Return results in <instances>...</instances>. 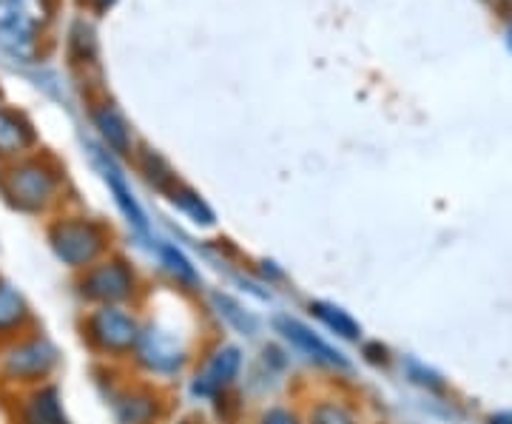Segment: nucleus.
Instances as JSON below:
<instances>
[{"label":"nucleus","instance_id":"obj_1","mask_svg":"<svg viewBox=\"0 0 512 424\" xmlns=\"http://www.w3.org/2000/svg\"><path fill=\"white\" fill-rule=\"evenodd\" d=\"M171 294V291H168ZM183 296L171 294L165 308L157 291H151L148 302L143 305V333L134 348V356L128 362V370L146 382H154L165 390H180L185 373L191 370L202 339L211 333L205 316H202L197 302H188L185 311H177Z\"/></svg>","mask_w":512,"mask_h":424},{"label":"nucleus","instance_id":"obj_2","mask_svg":"<svg viewBox=\"0 0 512 424\" xmlns=\"http://www.w3.org/2000/svg\"><path fill=\"white\" fill-rule=\"evenodd\" d=\"M248 359H251L248 345L211 331L202 339L197 359H194V365L185 373L183 385H180L183 399L202 413L217 399L242 388L245 373H248Z\"/></svg>","mask_w":512,"mask_h":424},{"label":"nucleus","instance_id":"obj_3","mask_svg":"<svg viewBox=\"0 0 512 424\" xmlns=\"http://www.w3.org/2000/svg\"><path fill=\"white\" fill-rule=\"evenodd\" d=\"M94 388L109 410L111 424H165L174 410V390L134 376L128 368L94 365Z\"/></svg>","mask_w":512,"mask_h":424},{"label":"nucleus","instance_id":"obj_4","mask_svg":"<svg viewBox=\"0 0 512 424\" xmlns=\"http://www.w3.org/2000/svg\"><path fill=\"white\" fill-rule=\"evenodd\" d=\"M151 291H154L151 274L123 248L111 251L109 257L72 277V294L80 302V308H100V305L143 308Z\"/></svg>","mask_w":512,"mask_h":424},{"label":"nucleus","instance_id":"obj_5","mask_svg":"<svg viewBox=\"0 0 512 424\" xmlns=\"http://www.w3.org/2000/svg\"><path fill=\"white\" fill-rule=\"evenodd\" d=\"M143 322H146L143 308H128V305L83 308L77 316V339L83 351L94 359V365L128 368L143 333Z\"/></svg>","mask_w":512,"mask_h":424},{"label":"nucleus","instance_id":"obj_6","mask_svg":"<svg viewBox=\"0 0 512 424\" xmlns=\"http://www.w3.org/2000/svg\"><path fill=\"white\" fill-rule=\"evenodd\" d=\"M268 331L276 342H282L291 351L296 365H305L313 373L325 376L328 382H348L356 373V359L350 356L348 348L333 342L302 314L274 311L268 316Z\"/></svg>","mask_w":512,"mask_h":424},{"label":"nucleus","instance_id":"obj_7","mask_svg":"<svg viewBox=\"0 0 512 424\" xmlns=\"http://www.w3.org/2000/svg\"><path fill=\"white\" fill-rule=\"evenodd\" d=\"M46 245L55 262L72 277L117 251V234L109 222L86 211H60L46 225Z\"/></svg>","mask_w":512,"mask_h":424},{"label":"nucleus","instance_id":"obj_8","mask_svg":"<svg viewBox=\"0 0 512 424\" xmlns=\"http://www.w3.org/2000/svg\"><path fill=\"white\" fill-rule=\"evenodd\" d=\"M66 171L46 154H26L0 168V197L12 211L43 217L55 211L63 197Z\"/></svg>","mask_w":512,"mask_h":424},{"label":"nucleus","instance_id":"obj_9","mask_svg":"<svg viewBox=\"0 0 512 424\" xmlns=\"http://www.w3.org/2000/svg\"><path fill=\"white\" fill-rule=\"evenodd\" d=\"M60 370H63V351L40 328L0 345V388L6 393L55 382Z\"/></svg>","mask_w":512,"mask_h":424},{"label":"nucleus","instance_id":"obj_10","mask_svg":"<svg viewBox=\"0 0 512 424\" xmlns=\"http://www.w3.org/2000/svg\"><path fill=\"white\" fill-rule=\"evenodd\" d=\"M200 311L208 322V328L222 336H231L242 345H256L265 339L268 319L256 311L254 302L242 299L225 285H208L205 294L200 296Z\"/></svg>","mask_w":512,"mask_h":424},{"label":"nucleus","instance_id":"obj_11","mask_svg":"<svg viewBox=\"0 0 512 424\" xmlns=\"http://www.w3.org/2000/svg\"><path fill=\"white\" fill-rule=\"evenodd\" d=\"M92 166L94 171L100 174L103 185L109 188L111 203H114V208H117L120 220L126 222L128 231L134 234V240H140L143 245H151V240H154V222H151L146 205H143V200L137 197L134 185H131V180H128L126 168H123V163H120V157H114V154L106 151L100 143H94Z\"/></svg>","mask_w":512,"mask_h":424},{"label":"nucleus","instance_id":"obj_12","mask_svg":"<svg viewBox=\"0 0 512 424\" xmlns=\"http://www.w3.org/2000/svg\"><path fill=\"white\" fill-rule=\"evenodd\" d=\"M293 370H296V359L282 342H276L274 336L259 339L256 353L248 359L242 390L251 402H259V405L279 396H291Z\"/></svg>","mask_w":512,"mask_h":424},{"label":"nucleus","instance_id":"obj_13","mask_svg":"<svg viewBox=\"0 0 512 424\" xmlns=\"http://www.w3.org/2000/svg\"><path fill=\"white\" fill-rule=\"evenodd\" d=\"M148 251L154 259V274L160 277L165 291L191 299V302H200V296L208 288V279H205V271L197 257L185 248L183 242L171 240V237H154Z\"/></svg>","mask_w":512,"mask_h":424},{"label":"nucleus","instance_id":"obj_14","mask_svg":"<svg viewBox=\"0 0 512 424\" xmlns=\"http://www.w3.org/2000/svg\"><path fill=\"white\" fill-rule=\"evenodd\" d=\"M299 405L305 424H367L362 402L345 390V382H328L302 390Z\"/></svg>","mask_w":512,"mask_h":424},{"label":"nucleus","instance_id":"obj_15","mask_svg":"<svg viewBox=\"0 0 512 424\" xmlns=\"http://www.w3.org/2000/svg\"><path fill=\"white\" fill-rule=\"evenodd\" d=\"M9 424H74L66 393L57 382L9 393Z\"/></svg>","mask_w":512,"mask_h":424},{"label":"nucleus","instance_id":"obj_16","mask_svg":"<svg viewBox=\"0 0 512 424\" xmlns=\"http://www.w3.org/2000/svg\"><path fill=\"white\" fill-rule=\"evenodd\" d=\"M305 319H311L319 331L330 336L333 342H339L342 348H359V342L365 339V325L359 322V316L348 311L342 302L325 299V296H311L302 305Z\"/></svg>","mask_w":512,"mask_h":424},{"label":"nucleus","instance_id":"obj_17","mask_svg":"<svg viewBox=\"0 0 512 424\" xmlns=\"http://www.w3.org/2000/svg\"><path fill=\"white\" fill-rule=\"evenodd\" d=\"M92 126L97 129L100 146L111 151L114 157H120V160H131L134 157L137 143H134L131 126H128L126 114L117 109L111 100L92 106Z\"/></svg>","mask_w":512,"mask_h":424},{"label":"nucleus","instance_id":"obj_18","mask_svg":"<svg viewBox=\"0 0 512 424\" xmlns=\"http://www.w3.org/2000/svg\"><path fill=\"white\" fill-rule=\"evenodd\" d=\"M37 316L29 296L15 282L0 279V345L18 339L23 333L35 331Z\"/></svg>","mask_w":512,"mask_h":424},{"label":"nucleus","instance_id":"obj_19","mask_svg":"<svg viewBox=\"0 0 512 424\" xmlns=\"http://www.w3.org/2000/svg\"><path fill=\"white\" fill-rule=\"evenodd\" d=\"M163 197L165 203L171 205V211H174L183 222H188L194 231H214V228L220 225V217H217L214 205L208 203L200 191H197L194 185L185 183V180H180L177 185H171Z\"/></svg>","mask_w":512,"mask_h":424},{"label":"nucleus","instance_id":"obj_20","mask_svg":"<svg viewBox=\"0 0 512 424\" xmlns=\"http://www.w3.org/2000/svg\"><path fill=\"white\" fill-rule=\"evenodd\" d=\"M37 146V131L26 114L0 106V160L15 163Z\"/></svg>","mask_w":512,"mask_h":424},{"label":"nucleus","instance_id":"obj_21","mask_svg":"<svg viewBox=\"0 0 512 424\" xmlns=\"http://www.w3.org/2000/svg\"><path fill=\"white\" fill-rule=\"evenodd\" d=\"M396 368L402 373L404 382L424 396H430V399H447L450 396V379L419 356H413V353L396 356Z\"/></svg>","mask_w":512,"mask_h":424},{"label":"nucleus","instance_id":"obj_22","mask_svg":"<svg viewBox=\"0 0 512 424\" xmlns=\"http://www.w3.org/2000/svg\"><path fill=\"white\" fill-rule=\"evenodd\" d=\"M131 160H134L137 171L143 174V180H146L148 188H154L160 197H163L171 185L180 183V174H177L174 166L165 160L160 151H154V148L137 146V151H134V157H131Z\"/></svg>","mask_w":512,"mask_h":424},{"label":"nucleus","instance_id":"obj_23","mask_svg":"<svg viewBox=\"0 0 512 424\" xmlns=\"http://www.w3.org/2000/svg\"><path fill=\"white\" fill-rule=\"evenodd\" d=\"M245 424H305L299 396H279V399L256 405Z\"/></svg>","mask_w":512,"mask_h":424},{"label":"nucleus","instance_id":"obj_24","mask_svg":"<svg viewBox=\"0 0 512 424\" xmlns=\"http://www.w3.org/2000/svg\"><path fill=\"white\" fill-rule=\"evenodd\" d=\"M248 405H251V399L245 396V390L239 388L234 390V393L217 399L214 405L205 407L202 416L208 419V424H245L248 422V416H251Z\"/></svg>","mask_w":512,"mask_h":424},{"label":"nucleus","instance_id":"obj_25","mask_svg":"<svg viewBox=\"0 0 512 424\" xmlns=\"http://www.w3.org/2000/svg\"><path fill=\"white\" fill-rule=\"evenodd\" d=\"M0 46L20 60H32L35 57V32L15 23L12 18H3L0 20Z\"/></svg>","mask_w":512,"mask_h":424},{"label":"nucleus","instance_id":"obj_26","mask_svg":"<svg viewBox=\"0 0 512 424\" xmlns=\"http://www.w3.org/2000/svg\"><path fill=\"white\" fill-rule=\"evenodd\" d=\"M20 26L37 32L40 26H46L52 20V3L49 0H9V15Z\"/></svg>","mask_w":512,"mask_h":424},{"label":"nucleus","instance_id":"obj_27","mask_svg":"<svg viewBox=\"0 0 512 424\" xmlns=\"http://www.w3.org/2000/svg\"><path fill=\"white\" fill-rule=\"evenodd\" d=\"M248 268H251V274H254L268 291H285L288 285H291V274H288V268L282 265V262H276L271 257H259L251 259L248 262Z\"/></svg>","mask_w":512,"mask_h":424},{"label":"nucleus","instance_id":"obj_28","mask_svg":"<svg viewBox=\"0 0 512 424\" xmlns=\"http://www.w3.org/2000/svg\"><path fill=\"white\" fill-rule=\"evenodd\" d=\"M359 359L362 365L373 370H390L396 365V353L390 351V345H384L382 339H362L359 342Z\"/></svg>","mask_w":512,"mask_h":424},{"label":"nucleus","instance_id":"obj_29","mask_svg":"<svg viewBox=\"0 0 512 424\" xmlns=\"http://www.w3.org/2000/svg\"><path fill=\"white\" fill-rule=\"evenodd\" d=\"M165 424H208V419H205L202 413H197V410H185V413L174 410V416Z\"/></svg>","mask_w":512,"mask_h":424},{"label":"nucleus","instance_id":"obj_30","mask_svg":"<svg viewBox=\"0 0 512 424\" xmlns=\"http://www.w3.org/2000/svg\"><path fill=\"white\" fill-rule=\"evenodd\" d=\"M487 424H512V410H498L487 416Z\"/></svg>","mask_w":512,"mask_h":424},{"label":"nucleus","instance_id":"obj_31","mask_svg":"<svg viewBox=\"0 0 512 424\" xmlns=\"http://www.w3.org/2000/svg\"><path fill=\"white\" fill-rule=\"evenodd\" d=\"M92 3L97 6V9H106V6H111L114 0H92Z\"/></svg>","mask_w":512,"mask_h":424},{"label":"nucleus","instance_id":"obj_32","mask_svg":"<svg viewBox=\"0 0 512 424\" xmlns=\"http://www.w3.org/2000/svg\"><path fill=\"white\" fill-rule=\"evenodd\" d=\"M510 49H512V32H510Z\"/></svg>","mask_w":512,"mask_h":424},{"label":"nucleus","instance_id":"obj_33","mask_svg":"<svg viewBox=\"0 0 512 424\" xmlns=\"http://www.w3.org/2000/svg\"><path fill=\"white\" fill-rule=\"evenodd\" d=\"M0 3H9V0H0Z\"/></svg>","mask_w":512,"mask_h":424}]
</instances>
